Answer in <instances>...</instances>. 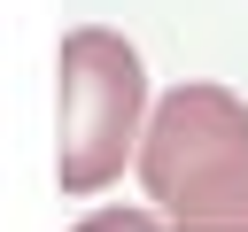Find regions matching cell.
<instances>
[{
  "mask_svg": "<svg viewBox=\"0 0 248 232\" xmlns=\"http://www.w3.org/2000/svg\"><path fill=\"white\" fill-rule=\"evenodd\" d=\"M140 186L178 232H248V108L225 85H178L140 116Z\"/></svg>",
  "mask_w": 248,
  "mask_h": 232,
  "instance_id": "obj_1",
  "label": "cell"
},
{
  "mask_svg": "<svg viewBox=\"0 0 248 232\" xmlns=\"http://www.w3.org/2000/svg\"><path fill=\"white\" fill-rule=\"evenodd\" d=\"M140 116H147L140 54L101 23L70 31L54 54V178H62V193H101L124 170Z\"/></svg>",
  "mask_w": 248,
  "mask_h": 232,
  "instance_id": "obj_2",
  "label": "cell"
}]
</instances>
